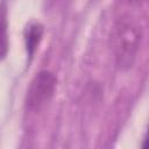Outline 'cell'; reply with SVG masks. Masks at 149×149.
I'll return each mask as SVG.
<instances>
[{
  "label": "cell",
  "instance_id": "6da1fadb",
  "mask_svg": "<svg viewBox=\"0 0 149 149\" xmlns=\"http://www.w3.org/2000/svg\"><path fill=\"white\" fill-rule=\"evenodd\" d=\"M142 41V28L129 14L121 15L112 30V48L116 66L127 71L133 68Z\"/></svg>",
  "mask_w": 149,
  "mask_h": 149
},
{
  "label": "cell",
  "instance_id": "7a4b0ae2",
  "mask_svg": "<svg viewBox=\"0 0 149 149\" xmlns=\"http://www.w3.org/2000/svg\"><path fill=\"white\" fill-rule=\"evenodd\" d=\"M57 79L49 70H41L31 79L27 90L24 105L30 112H38L52 98Z\"/></svg>",
  "mask_w": 149,
  "mask_h": 149
},
{
  "label": "cell",
  "instance_id": "3957f363",
  "mask_svg": "<svg viewBox=\"0 0 149 149\" xmlns=\"http://www.w3.org/2000/svg\"><path fill=\"white\" fill-rule=\"evenodd\" d=\"M43 36V27L40 23H31L28 26L26 34H24V41H26V50L29 57H33L35 54L37 45L40 44Z\"/></svg>",
  "mask_w": 149,
  "mask_h": 149
},
{
  "label": "cell",
  "instance_id": "277c9868",
  "mask_svg": "<svg viewBox=\"0 0 149 149\" xmlns=\"http://www.w3.org/2000/svg\"><path fill=\"white\" fill-rule=\"evenodd\" d=\"M8 51V15L5 1L0 3V59Z\"/></svg>",
  "mask_w": 149,
  "mask_h": 149
},
{
  "label": "cell",
  "instance_id": "5b68a950",
  "mask_svg": "<svg viewBox=\"0 0 149 149\" xmlns=\"http://www.w3.org/2000/svg\"><path fill=\"white\" fill-rule=\"evenodd\" d=\"M122 3H126V5H130V6H133V5H137V3H140L141 2V0H120Z\"/></svg>",
  "mask_w": 149,
  "mask_h": 149
}]
</instances>
